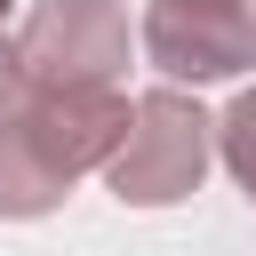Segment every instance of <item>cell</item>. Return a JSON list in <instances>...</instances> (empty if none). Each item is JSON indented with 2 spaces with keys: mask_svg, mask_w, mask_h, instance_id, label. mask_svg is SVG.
Returning a JSON list of instances; mask_svg holds the SVG:
<instances>
[{
  "mask_svg": "<svg viewBox=\"0 0 256 256\" xmlns=\"http://www.w3.org/2000/svg\"><path fill=\"white\" fill-rule=\"evenodd\" d=\"M128 120L120 88H24L0 120V216H48L72 176L128 144Z\"/></svg>",
  "mask_w": 256,
  "mask_h": 256,
  "instance_id": "6da1fadb",
  "label": "cell"
},
{
  "mask_svg": "<svg viewBox=\"0 0 256 256\" xmlns=\"http://www.w3.org/2000/svg\"><path fill=\"white\" fill-rule=\"evenodd\" d=\"M8 64L24 88H112L128 64V16L120 0H40L16 24Z\"/></svg>",
  "mask_w": 256,
  "mask_h": 256,
  "instance_id": "7a4b0ae2",
  "label": "cell"
},
{
  "mask_svg": "<svg viewBox=\"0 0 256 256\" xmlns=\"http://www.w3.org/2000/svg\"><path fill=\"white\" fill-rule=\"evenodd\" d=\"M104 168H112V192H120L128 208L184 200V192L200 184V168H208V120H200V104L176 96V88L144 96L136 120H128V144H120Z\"/></svg>",
  "mask_w": 256,
  "mask_h": 256,
  "instance_id": "3957f363",
  "label": "cell"
},
{
  "mask_svg": "<svg viewBox=\"0 0 256 256\" xmlns=\"http://www.w3.org/2000/svg\"><path fill=\"white\" fill-rule=\"evenodd\" d=\"M144 56L168 80H232L256 64V0H152Z\"/></svg>",
  "mask_w": 256,
  "mask_h": 256,
  "instance_id": "277c9868",
  "label": "cell"
},
{
  "mask_svg": "<svg viewBox=\"0 0 256 256\" xmlns=\"http://www.w3.org/2000/svg\"><path fill=\"white\" fill-rule=\"evenodd\" d=\"M224 160H232V176H240V192L256 200V88L224 112Z\"/></svg>",
  "mask_w": 256,
  "mask_h": 256,
  "instance_id": "5b68a950",
  "label": "cell"
},
{
  "mask_svg": "<svg viewBox=\"0 0 256 256\" xmlns=\"http://www.w3.org/2000/svg\"><path fill=\"white\" fill-rule=\"evenodd\" d=\"M16 88H24V80H16V64H8V56H0V120H8V112H16Z\"/></svg>",
  "mask_w": 256,
  "mask_h": 256,
  "instance_id": "8992f818",
  "label": "cell"
},
{
  "mask_svg": "<svg viewBox=\"0 0 256 256\" xmlns=\"http://www.w3.org/2000/svg\"><path fill=\"white\" fill-rule=\"evenodd\" d=\"M8 8H16V0H0V16H8Z\"/></svg>",
  "mask_w": 256,
  "mask_h": 256,
  "instance_id": "52a82bcc",
  "label": "cell"
}]
</instances>
